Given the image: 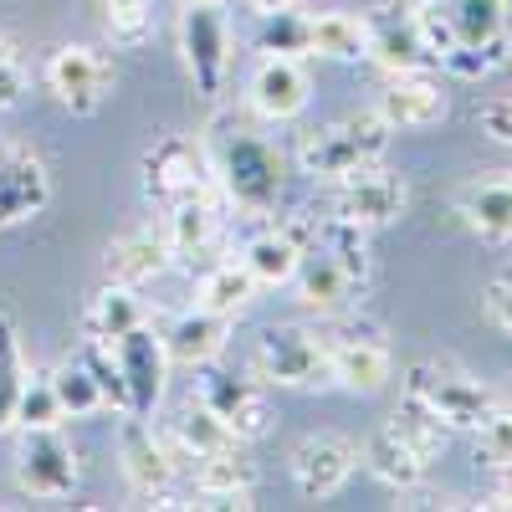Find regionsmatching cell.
<instances>
[{"label": "cell", "instance_id": "1", "mask_svg": "<svg viewBox=\"0 0 512 512\" xmlns=\"http://www.w3.org/2000/svg\"><path fill=\"white\" fill-rule=\"evenodd\" d=\"M200 144L210 154V169H216V185H221L226 205H236L241 216H267V210H277L287 169H282V154L251 123L216 118Z\"/></svg>", "mask_w": 512, "mask_h": 512}, {"label": "cell", "instance_id": "2", "mask_svg": "<svg viewBox=\"0 0 512 512\" xmlns=\"http://www.w3.org/2000/svg\"><path fill=\"white\" fill-rule=\"evenodd\" d=\"M410 410L431 415L441 431H466L477 436L487 415L497 410V395L477 374H466L461 364H441V359H425V364H410L405 369V400Z\"/></svg>", "mask_w": 512, "mask_h": 512}, {"label": "cell", "instance_id": "3", "mask_svg": "<svg viewBox=\"0 0 512 512\" xmlns=\"http://www.w3.org/2000/svg\"><path fill=\"white\" fill-rule=\"evenodd\" d=\"M384 149H390V123L379 113H349V118H333L323 128L297 144V169L308 180H323V185H338L359 175V169L379 164Z\"/></svg>", "mask_w": 512, "mask_h": 512}, {"label": "cell", "instance_id": "4", "mask_svg": "<svg viewBox=\"0 0 512 512\" xmlns=\"http://www.w3.org/2000/svg\"><path fill=\"white\" fill-rule=\"evenodd\" d=\"M251 374L277 390H328V338L308 323H272L251 349Z\"/></svg>", "mask_w": 512, "mask_h": 512}, {"label": "cell", "instance_id": "5", "mask_svg": "<svg viewBox=\"0 0 512 512\" xmlns=\"http://www.w3.org/2000/svg\"><path fill=\"white\" fill-rule=\"evenodd\" d=\"M180 62L205 103L226 98L231 82V21L221 6H180Z\"/></svg>", "mask_w": 512, "mask_h": 512}, {"label": "cell", "instance_id": "6", "mask_svg": "<svg viewBox=\"0 0 512 512\" xmlns=\"http://www.w3.org/2000/svg\"><path fill=\"white\" fill-rule=\"evenodd\" d=\"M139 185L154 205H180L190 195H205L216 190V169H210V154L200 139H185V134H164L144 149L139 159Z\"/></svg>", "mask_w": 512, "mask_h": 512}, {"label": "cell", "instance_id": "7", "mask_svg": "<svg viewBox=\"0 0 512 512\" xmlns=\"http://www.w3.org/2000/svg\"><path fill=\"white\" fill-rule=\"evenodd\" d=\"M190 400H200L236 441H256V436H267V425H272V405H267V395H262V379H256V374H251V379H246V374H231V369H221L216 359L195 364V390H190Z\"/></svg>", "mask_w": 512, "mask_h": 512}, {"label": "cell", "instance_id": "8", "mask_svg": "<svg viewBox=\"0 0 512 512\" xmlns=\"http://www.w3.org/2000/svg\"><path fill=\"white\" fill-rule=\"evenodd\" d=\"M82 482V456L77 446L62 436V425H36L21 431V451H16V487L26 497H72Z\"/></svg>", "mask_w": 512, "mask_h": 512}, {"label": "cell", "instance_id": "9", "mask_svg": "<svg viewBox=\"0 0 512 512\" xmlns=\"http://www.w3.org/2000/svg\"><path fill=\"white\" fill-rule=\"evenodd\" d=\"M41 82H47V93L72 113V118H93L108 93H113V62L93 47H77V41H67V47H52L47 62H41Z\"/></svg>", "mask_w": 512, "mask_h": 512}, {"label": "cell", "instance_id": "10", "mask_svg": "<svg viewBox=\"0 0 512 512\" xmlns=\"http://www.w3.org/2000/svg\"><path fill=\"white\" fill-rule=\"evenodd\" d=\"M328 338V374L338 390H349V395H379L384 384H390V349H384V333L374 323H344V328H333L323 333Z\"/></svg>", "mask_w": 512, "mask_h": 512}, {"label": "cell", "instance_id": "11", "mask_svg": "<svg viewBox=\"0 0 512 512\" xmlns=\"http://www.w3.org/2000/svg\"><path fill=\"white\" fill-rule=\"evenodd\" d=\"M118 461H123L128 487H134L139 497H149L159 507H180L175 502L180 472H175V461H169V451H164V436L149 425V415H123V425H118Z\"/></svg>", "mask_w": 512, "mask_h": 512}, {"label": "cell", "instance_id": "12", "mask_svg": "<svg viewBox=\"0 0 512 512\" xmlns=\"http://www.w3.org/2000/svg\"><path fill=\"white\" fill-rule=\"evenodd\" d=\"M405 205H410L405 180L390 175V169H379V164H369V169H359V175L333 185V210L328 216L349 221V226H364V231H379V226L400 221Z\"/></svg>", "mask_w": 512, "mask_h": 512}, {"label": "cell", "instance_id": "13", "mask_svg": "<svg viewBox=\"0 0 512 512\" xmlns=\"http://www.w3.org/2000/svg\"><path fill=\"white\" fill-rule=\"evenodd\" d=\"M118 374H123V390H128V410L123 415H154V405L164 400V379H169V349L159 328L144 318L139 328H128L118 344Z\"/></svg>", "mask_w": 512, "mask_h": 512}, {"label": "cell", "instance_id": "14", "mask_svg": "<svg viewBox=\"0 0 512 512\" xmlns=\"http://www.w3.org/2000/svg\"><path fill=\"white\" fill-rule=\"evenodd\" d=\"M52 205V169L26 144H0V231L36 221Z\"/></svg>", "mask_w": 512, "mask_h": 512}, {"label": "cell", "instance_id": "15", "mask_svg": "<svg viewBox=\"0 0 512 512\" xmlns=\"http://www.w3.org/2000/svg\"><path fill=\"white\" fill-rule=\"evenodd\" d=\"M287 466H292L297 492L313 497V502H323V497H333V492H344V487H349L354 466H359V446H354L349 436L318 431V436H303V441L292 446Z\"/></svg>", "mask_w": 512, "mask_h": 512}, {"label": "cell", "instance_id": "16", "mask_svg": "<svg viewBox=\"0 0 512 512\" xmlns=\"http://www.w3.org/2000/svg\"><path fill=\"white\" fill-rule=\"evenodd\" d=\"M169 267H175V251H169L164 226H154V221L123 231V236L108 241V251H103V277L118 282V287H144V282L164 277Z\"/></svg>", "mask_w": 512, "mask_h": 512}, {"label": "cell", "instance_id": "17", "mask_svg": "<svg viewBox=\"0 0 512 512\" xmlns=\"http://www.w3.org/2000/svg\"><path fill=\"white\" fill-rule=\"evenodd\" d=\"M308 93H313V82L303 72V62L297 57H262L251 67V82H246V98L251 108L262 113L267 123H287L308 108Z\"/></svg>", "mask_w": 512, "mask_h": 512}, {"label": "cell", "instance_id": "18", "mask_svg": "<svg viewBox=\"0 0 512 512\" xmlns=\"http://www.w3.org/2000/svg\"><path fill=\"white\" fill-rule=\"evenodd\" d=\"M221 210H226V195L221 185L205 190V195H190L180 205L164 210V236H169V251H175V262H200V256L216 251L221 241Z\"/></svg>", "mask_w": 512, "mask_h": 512}, {"label": "cell", "instance_id": "19", "mask_svg": "<svg viewBox=\"0 0 512 512\" xmlns=\"http://www.w3.org/2000/svg\"><path fill=\"white\" fill-rule=\"evenodd\" d=\"M374 113L390 123V134H400V128H436L446 118V93L425 72H390V82L374 98Z\"/></svg>", "mask_w": 512, "mask_h": 512}, {"label": "cell", "instance_id": "20", "mask_svg": "<svg viewBox=\"0 0 512 512\" xmlns=\"http://www.w3.org/2000/svg\"><path fill=\"white\" fill-rule=\"evenodd\" d=\"M364 21H369V62H379L384 72H425L436 62L410 6H390Z\"/></svg>", "mask_w": 512, "mask_h": 512}, {"label": "cell", "instance_id": "21", "mask_svg": "<svg viewBox=\"0 0 512 512\" xmlns=\"http://www.w3.org/2000/svg\"><path fill=\"white\" fill-rule=\"evenodd\" d=\"M159 338H164V349H169V364L195 369V364H210V359L226 354L231 318L210 313V308H185V313H175V318L159 328Z\"/></svg>", "mask_w": 512, "mask_h": 512}, {"label": "cell", "instance_id": "22", "mask_svg": "<svg viewBox=\"0 0 512 512\" xmlns=\"http://www.w3.org/2000/svg\"><path fill=\"white\" fill-rule=\"evenodd\" d=\"M185 482L205 497V507H251V487H256V466L241 456V446L195 456Z\"/></svg>", "mask_w": 512, "mask_h": 512}, {"label": "cell", "instance_id": "23", "mask_svg": "<svg viewBox=\"0 0 512 512\" xmlns=\"http://www.w3.org/2000/svg\"><path fill=\"white\" fill-rule=\"evenodd\" d=\"M292 287H297V303H303L308 313H318V318H333V313L359 303V287L349 282V272L318 246L303 251V262H297V272H292Z\"/></svg>", "mask_w": 512, "mask_h": 512}, {"label": "cell", "instance_id": "24", "mask_svg": "<svg viewBox=\"0 0 512 512\" xmlns=\"http://www.w3.org/2000/svg\"><path fill=\"white\" fill-rule=\"evenodd\" d=\"M364 466L384 482V487H395V492H405V487H420L425 482V472H431V456H425L400 425L390 420V425H379V431L364 441Z\"/></svg>", "mask_w": 512, "mask_h": 512}, {"label": "cell", "instance_id": "25", "mask_svg": "<svg viewBox=\"0 0 512 512\" xmlns=\"http://www.w3.org/2000/svg\"><path fill=\"white\" fill-rule=\"evenodd\" d=\"M297 262H303V241H297L292 226H262L256 236H246V246H241V267L256 277V287L292 282Z\"/></svg>", "mask_w": 512, "mask_h": 512}, {"label": "cell", "instance_id": "26", "mask_svg": "<svg viewBox=\"0 0 512 512\" xmlns=\"http://www.w3.org/2000/svg\"><path fill=\"white\" fill-rule=\"evenodd\" d=\"M461 221L472 226L487 246L512 241V175L466 185V190H461Z\"/></svg>", "mask_w": 512, "mask_h": 512}, {"label": "cell", "instance_id": "27", "mask_svg": "<svg viewBox=\"0 0 512 512\" xmlns=\"http://www.w3.org/2000/svg\"><path fill=\"white\" fill-rule=\"evenodd\" d=\"M144 323V303H139V287H118L103 282L88 308H82V338H98V344H118L128 328Z\"/></svg>", "mask_w": 512, "mask_h": 512}, {"label": "cell", "instance_id": "28", "mask_svg": "<svg viewBox=\"0 0 512 512\" xmlns=\"http://www.w3.org/2000/svg\"><path fill=\"white\" fill-rule=\"evenodd\" d=\"M308 47L328 62H369V21L349 11H318L308 16Z\"/></svg>", "mask_w": 512, "mask_h": 512}, {"label": "cell", "instance_id": "29", "mask_svg": "<svg viewBox=\"0 0 512 512\" xmlns=\"http://www.w3.org/2000/svg\"><path fill=\"white\" fill-rule=\"evenodd\" d=\"M251 297H256V277L241 267V256H236V262L205 267L200 282H195V308H210V313H221V318L246 313V308H251Z\"/></svg>", "mask_w": 512, "mask_h": 512}, {"label": "cell", "instance_id": "30", "mask_svg": "<svg viewBox=\"0 0 512 512\" xmlns=\"http://www.w3.org/2000/svg\"><path fill=\"white\" fill-rule=\"evenodd\" d=\"M98 21L118 52H139L154 41V0H98Z\"/></svg>", "mask_w": 512, "mask_h": 512}, {"label": "cell", "instance_id": "31", "mask_svg": "<svg viewBox=\"0 0 512 512\" xmlns=\"http://www.w3.org/2000/svg\"><path fill=\"white\" fill-rule=\"evenodd\" d=\"M26 349H21V333H16V318L0 313V436L16 425V405H21V390H26Z\"/></svg>", "mask_w": 512, "mask_h": 512}, {"label": "cell", "instance_id": "32", "mask_svg": "<svg viewBox=\"0 0 512 512\" xmlns=\"http://www.w3.org/2000/svg\"><path fill=\"white\" fill-rule=\"evenodd\" d=\"M251 47L262 52V57H308V16L303 11H272L256 21V36H251Z\"/></svg>", "mask_w": 512, "mask_h": 512}, {"label": "cell", "instance_id": "33", "mask_svg": "<svg viewBox=\"0 0 512 512\" xmlns=\"http://www.w3.org/2000/svg\"><path fill=\"white\" fill-rule=\"evenodd\" d=\"M52 390H57V405H62V415H93V410H108L103 405V390H98V379L88 374V364H82L77 354L72 359H62L57 369H52Z\"/></svg>", "mask_w": 512, "mask_h": 512}, {"label": "cell", "instance_id": "34", "mask_svg": "<svg viewBox=\"0 0 512 512\" xmlns=\"http://www.w3.org/2000/svg\"><path fill=\"white\" fill-rule=\"evenodd\" d=\"M62 405H57V390H52V369H31L26 374V390H21V405H16V425L21 431H36V425H62Z\"/></svg>", "mask_w": 512, "mask_h": 512}, {"label": "cell", "instance_id": "35", "mask_svg": "<svg viewBox=\"0 0 512 512\" xmlns=\"http://www.w3.org/2000/svg\"><path fill=\"white\" fill-rule=\"evenodd\" d=\"M77 359L88 364V374L98 379V390H103V405L123 415V410H128V390H123V374H118V354H113V344H98V338H82Z\"/></svg>", "mask_w": 512, "mask_h": 512}, {"label": "cell", "instance_id": "36", "mask_svg": "<svg viewBox=\"0 0 512 512\" xmlns=\"http://www.w3.org/2000/svg\"><path fill=\"white\" fill-rule=\"evenodd\" d=\"M477 441H482V456H487L492 466H512V405H497V410L487 415V425L477 431Z\"/></svg>", "mask_w": 512, "mask_h": 512}, {"label": "cell", "instance_id": "37", "mask_svg": "<svg viewBox=\"0 0 512 512\" xmlns=\"http://www.w3.org/2000/svg\"><path fill=\"white\" fill-rule=\"evenodd\" d=\"M482 134L487 139H497V144H512V93L507 98H492L487 108H482Z\"/></svg>", "mask_w": 512, "mask_h": 512}, {"label": "cell", "instance_id": "38", "mask_svg": "<svg viewBox=\"0 0 512 512\" xmlns=\"http://www.w3.org/2000/svg\"><path fill=\"white\" fill-rule=\"evenodd\" d=\"M487 313H492V323L512 338V272H502V277L487 287Z\"/></svg>", "mask_w": 512, "mask_h": 512}, {"label": "cell", "instance_id": "39", "mask_svg": "<svg viewBox=\"0 0 512 512\" xmlns=\"http://www.w3.org/2000/svg\"><path fill=\"white\" fill-rule=\"evenodd\" d=\"M26 82H31V77H26V62H21V57H11L6 67H0V113H11V108L26 98Z\"/></svg>", "mask_w": 512, "mask_h": 512}, {"label": "cell", "instance_id": "40", "mask_svg": "<svg viewBox=\"0 0 512 512\" xmlns=\"http://www.w3.org/2000/svg\"><path fill=\"white\" fill-rule=\"evenodd\" d=\"M487 507H512V466H497V487Z\"/></svg>", "mask_w": 512, "mask_h": 512}, {"label": "cell", "instance_id": "41", "mask_svg": "<svg viewBox=\"0 0 512 512\" xmlns=\"http://www.w3.org/2000/svg\"><path fill=\"white\" fill-rule=\"evenodd\" d=\"M246 6L256 16H272V11H292V6H303V0H246Z\"/></svg>", "mask_w": 512, "mask_h": 512}, {"label": "cell", "instance_id": "42", "mask_svg": "<svg viewBox=\"0 0 512 512\" xmlns=\"http://www.w3.org/2000/svg\"><path fill=\"white\" fill-rule=\"evenodd\" d=\"M410 11H431V6H446V0H405Z\"/></svg>", "mask_w": 512, "mask_h": 512}, {"label": "cell", "instance_id": "43", "mask_svg": "<svg viewBox=\"0 0 512 512\" xmlns=\"http://www.w3.org/2000/svg\"><path fill=\"white\" fill-rule=\"evenodd\" d=\"M180 6H226V0H180Z\"/></svg>", "mask_w": 512, "mask_h": 512}, {"label": "cell", "instance_id": "44", "mask_svg": "<svg viewBox=\"0 0 512 512\" xmlns=\"http://www.w3.org/2000/svg\"><path fill=\"white\" fill-rule=\"evenodd\" d=\"M507 405H512V379H507Z\"/></svg>", "mask_w": 512, "mask_h": 512}]
</instances>
